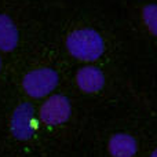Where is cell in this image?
<instances>
[{
  "mask_svg": "<svg viewBox=\"0 0 157 157\" xmlns=\"http://www.w3.org/2000/svg\"><path fill=\"white\" fill-rule=\"evenodd\" d=\"M72 105L65 95H51L40 106L39 116L47 125H61L66 123L71 117Z\"/></svg>",
  "mask_w": 157,
  "mask_h": 157,
  "instance_id": "obj_4",
  "label": "cell"
},
{
  "mask_svg": "<svg viewBox=\"0 0 157 157\" xmlns=\"http://www.w3.org/2000/svg\"><path fill=\"white\" fill-rule=\"evenodd\" d=\"M0 71H2V57H0Z\"/></svg>",
  "mask_w": 157,
  "mask_h": 157,
  "instance_id": "obj_10",
  "label": "cell"
},
{
  "mask_svg": "<svg viewBox=\"0 0 157 157\" xmlns=\"http://www.w3.org/2000/svg\"><path fill=\"white\" fill-rule=\"evenodd\" d=\"M66 48L72 57L84 62H95L105 52L103 37L92 28H80L66 37Z\"/></svg>",
  "mask_w": 157,
  "mask_h": 157,
  "instance_id": "obj_1",
  "label": "cell"
},
{
  "mask_svg": "<svg viewBox=\"0 0 157 157\" xmlns=\"http://www.w3.org/2000/svg\"><path fill=\"white\" fill-rule=\"evenodd\" d=\"M108 152L112 157H134L138 152V142L130 134H113L108 142Z\"/></svg>",
  "mask_w": 157,
  "mask_h": 157,
  "instance_id": "obj_6",
  "label": "cell"
},
{
  "mask_svg": "<svg viewBox=\"0 0 157 157\" xmlns=\"http://www.w3.org/2000/svg\"><path fill=\"white\" fill-rule=\"evenodd\" d=\"M59 76L51 68H39L28 72L22 78V88L29 97L40 99L50 95L58 86Z\"/></svg>",
  "mask_w": 157,
  "mask_h": 157,
  "instance_id": "obj_2",
  "label": "cell"
},
{
  "mask_svg": "<svg viewBox=\"0 0 157 157\" xmlns=\"http://www.w3.org/2000/svg\"><path fill=\"white\" fill-rule=\"evenodd\" d=\"M76 84L78 90L87 94L99 92L105 86V75L94 65L83 66L76 73Z\"/></svg>",
  "mask_w": 157,
  "mask_h": 157,
  "instance_id": "obj_5",
  "label": "cell"
},
{
  "mask_svg": "<svg viewBox=\"0 0 157 157\" xmlns=\"http://www.w3.org/2000/svg\"><path fill=\"white\" fill-rule=\"evenodd\" d=\"M10 130L18 141H29L35 135V108L32 103L22 102L17 106L11 116Z\"/></svg>",
  "mask_w": 157,
  "mask_h": 157,
  "instance_id": "obj_3",
  "label": "cell"
},
{
  "mask_svg": "<svg viewBox=\"0 0 157 157\" xmlns=\"http://www.w3.org/2000/svg\"><path fill=\"white\" fill-rule=\"evenodd\" d=\"M19 32L8 15L0 13V51L10 52L18 46Z\"/></svg>",
  "mask_w": 157,
  "mask_h": 157,
  "instance_id": "obj_7",
  "label": "cell"
},
{
  "mask_svg": "<svg viewBox=\"0 0 157 157\" xmlns=\"http://www.w3.org/2000/svg\"><path fill=\"white\" fill-rule=\"evenodd\" d=\"M150 157H157V147H156V149L152 152V155H150Z\"/></svg>",
  "mask_w": 157,
  "mask_h": 157,
  "instance_id": "obj_9",
  "label": "cell"
},
{
  "mask_svg": "<svg viewBox=\"0 0 157 157\" xmlns=\"http://www.w3.org/2000/svg\"><path fill=\"white\" fill-rule=\"evenodd\" d=\"M142 21L145 28L149 30L150 35L157 37V3L144 6L142 8Z\"/></svg>",
  "mask_w": 157,
  "mask_h": 157,
  "instance_id": "obj_8",
  "label": "cell"
}]
</instances>
